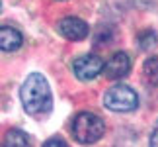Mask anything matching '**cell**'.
Listing matches in <instances>:
<instances>
[{
  "label": "cell",
  "instance_id": "cell-1",
  "mask_svg": "<svg viewBox=\"0 0 158 147\" xmlns=\"http://www.w3.org/2000/svg\"><path fill=\"white\" fill-rule=\"evenodd\" d=\"M22 104L23 110L31 116H43L53 106V96L49 82L43 75L33 73L22 84Z\"/></svg>",
  "mask_w": 158,
  "mask_h": 147
},
{
  "label": "cell",
  "instance_id": "cell-2",
  "mask_svg": "<svg viewBox=\"0 0 158 147\" xmlns=\"http://www.w3.org/2000/svg\"><path fill=\"white\" fill-rule=\"evenodd\" d=\"M104 131H106L104 120L92 112H80L72 122V136L78 143H84V145L96 143L104 136Z\"/></svg>",
  "mask_w": 158,
  "mask_h": 147
},
{
  "label": "cell",
  "instance_id": "cell-3",
  "mask_svg": "<svg viewBox=\"0 0 158 147\" xmlns=\"http://www.w3.org/2000/svg\"><path fill=\"white\" fill-rule=\"evenodd\" d=\"M106 108L113 112H131L139 106V96L131 87L127 84H117V87L109 88L104 96Z\"/></svg>",
  "mask_w": 158,
  "mask_h": 147
},
{
  "label": "cell",
  "instance_id": "cell-4",
  "mask_svg": "<svg viewBox=\"0 0 158 147\" xmlns=\"http://www.w3.org/2000/svg\"><path fill=\"white\" fill-rule=\"evenodd\" d=\"M104 69L106 65L98 55H82V57L72 61V71L80 81H94Z\"/></svg>",
  "mask_w": 158,
  "mask_h": 147
},
{
  "label": "cell",
  "instance_id": "cell-5",
  "mask_svg": "<svg viewBox=\"0 0 158 147\" xmlns=\"http://www.w3.org/2000/svg\"><path fill=\"white\" fill-rule=\"evenodd\" d=\"M57 29L63 38L70 39V41H80L90 33L88 24L84 20H80V18H63V20L59 22Z\"/></svg>",
  "mask_w": 158,
  "mask_h": 147
},
{
  "label": "cell",
  "instance_id": "cell-6",
  "mask_svg": "<svg viewBox=\"0 0 158 147\" xmlns=\"http://www.w3.org/2000/svg\"><path fill=\"white\" fill-rule=\"evenodd\" d=\"M129 71H131V59L123 51L113 53L109 57V61L106 63V69H104L107 78H123Z\"/></svg>",
  "mask_w": 158,
  "mask_h": 147
},
{
  "label": "cell",
  "instance_id": "cell-7",
  "mask_svg": "<svg viewBox=\"0 0 158 147\" xmlns=\"http://www.w3.org/2000/svg\"><path fill=\"white\" fill-rule=\"evenodd\" d=\"M22 43H23V38L16 28H10V26L0 28V47H2V51H16V49L22 47Z\"/></svg>",
  "mask_w": 158,
  "mask_h": 147
},
{
  "label": "cell",
  "instance_id": "cell-8",
  "mask_svg": "<svg viewBox=\"0 0 158 147\" xmlns=\"http://www.w3.org/2000/svg\"><path fill=\"white\" fill-rule=\"evenodd\" d=\"M4 147H31V139L22 130H8L4 136Z\"/></svg>",
  "mask_w": 158,
  "mask_h": 147
},
{
  "label": "cell",
  "instance_id": "cell-9",
  "mask_svg": "<svg viewBox=\"0 0 158 147\" xmlns=\"http://www.w3.org/2000/svg\"><path fill=\"white\" fill-rule=\"evenodd\" d=\"M143 75H144V82L150 84V87H156L158 84V57H150L144 61Z\"/></svg>",
  "mask_w": 158,
  "mask_h": 147
},
{
  "label": "cell",
  "instance_id": "cell-10",
  "mask_svg": "<svg viewBox=\"0 0 158 147\" xmlns=\"http://www.w3.org/2000/svg\"><path fill=\"white\" fill-rule=\"evenodd\" d=\"M156 33L152 32V29H147V32H143L141 35H139V43H141V49H150V47H154L156 45Z\"/></svg>",
  "mask_w": 158,
  "mask_h": 147
},
{
  "label": "cell",
  "instance_id": "cell-11",
  "mask_svg": "<svg viewBox=\"0 0 158 147\" xmlns=\"http://www.w3.org/2000/svg\"><path fill=\"white\" fill-rule=\"evenodd\" d=\"M43 147H69L63 139H59V137H53V139H49V141H45L43 143Z\"/></svg>",
  "mask_w": 158,
  "mask_h": 147
},
{
  "label": "cell",
  "instance_id": "cell-12",
  "mask_svg": "<svg viewBox=\"0 0 158 147\" xmlns=\"http://www.w3.org/2000/svg\"><path fill=\"white\" fill-rule=\"evenodd\" d=\"M150 147H158V126L154 127L152 136H150Z\"/></svg>",
  "mask_w": 158,
  "mask_h": 147
}]
</instances>
